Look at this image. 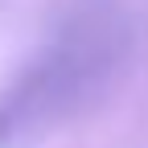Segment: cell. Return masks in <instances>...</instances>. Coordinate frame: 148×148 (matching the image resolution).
I'll return each instance as SVG.
<instances>
[{
	"label": "cell",
	"instance_id": "cell-1",
	"mask_svg": "<svg viewBox=\"0 0 148 148\" xmlns=\"http://www.w3.org/2000/svg\"><path fill=\"white\" fill-rule=\"evenodd\" d=\"M95 45H99L95 33L70 29L66 37L49 41L37 53V62H29L0 90V148H12L25 136L41 132L82 95V86L99 70Z\"/></svg>",
	"mask_w": 148,
	"mask_h": 148
}]
</instances>
